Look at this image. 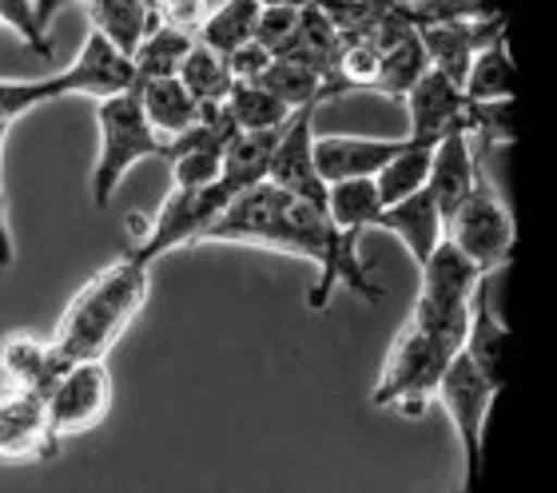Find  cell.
<instances>
[{
    "mask_svg": "<svg viewBox=\"0 0 557 493\" xmlns=\"http://www.w3.org/2000/svg\"><path fill=\"white\" fill-rule=\"evenodd\" d=\"M203 243H239V247H263V251L290 255V259H307L314 263L319 279H314L307 307L326 310L335 287H350L367 303H379L383 287L371 279L367 263L359 259V235L338 231L326 219L323 207L302 204V199L278 192L275 184H256L251 192L235 196L227 204L211 231L203 235Z\"/></svg>",
    "mask_w": 557,
    "mask_h": 493,
    "instance_id": "cell-1",
    "label": "cell"
},
{
    "mask_svg": "<svg viewBox=\"0 0 557 493\" xmlns=\"http://www.w3.org/2000/svg\"><path fill=\"white\" fill-rule=\"evenodd\" d=\"M151 291V267L136 263L132 255H120L116 263L96 271L76 295L60 326L48 338V350L57 358V367L72 362H96L124 338L136 315L144 310Z\"/></svg>",
    "mask_w": 557,
    "mask_h": 493,
    "instance_id": "cell-2",
    "label": "cell"
},
{
    "mask_svg": "<svg viewBox=\"0 0 557 493\" xmlns=\"http://www.w3.org/2000/svg\"><path fill=\"white\" fill-rule=\"evenodd\" d=\"M458 350H462V343L454 334L434 331V326H426V322H418L410 315L407 326L395 334V346H391L383 374L374 382L371 402L379 410L422 418L426 406L434 402L442 370L450 367V358Z\"/></svg>",
    "mask_w": 557,
    "mask_h": 493,
    "instance_id": "cell-3",
    "label": "cell"
},
{
    "mask_svg": "<svg viewBox=\"0 0 557 493\" xmlns=\"http://www.w3.org/2000/svg\"><path fill=\"white\" fill-rule=\"evenodd\" d=\"M96 163H92V204L104 211L116 196L120 180L144 160H160L163 139L151 132V124L144 120L136 88L108 100H96Z\"/></svg>",
    "mask_w": 557,
    "mask_h": 493,
    "instance_id": "cell-4",
    "label": "cell"
},
{
    "mask_svg": "<svg viewBox=\"0 0 557 493\" xmlns=\"http://www.w3.org/2000/svg\"><path fill=\"white\" fill-rule=\"evenodd\" d=\"M232 204V192L223 184L208 187H172L168 199L160 204L156 219H151L144 235L132 243L128 251L136 263L156 267L163 255H172L175 247H191V243H203V235L211 231V223L227 211Z\"/></svg>",
    "mask_w": 557,
    "mask_h": 493,
    "instance_id": "cell-5",
    "label": "cell"
},
{
    "mask_svg": "<svg viewBox=\"0 0 557 493\" xmlns=\"http://www.w3.org/2000/svg\"><path fill=\"white\" fill-rule=\"evenodd\" d=\"M494 398H498V386L458 350L450 358V367L442 370L434 402L446 410L454 434H458V446H462L466 493L474 490L478 473H482V430H486V414L494 406Z\"/></svg>",
    "mask_w": 557,
    "mask_h": 493,
    "instance_id": "cell-6",
    "label": "cell"
},
{
    "mask_svg": "<svg viewBox=\"0 0 557 493\" xmlns=\"http://www.w3.org/2000/svg\"><path fill=\"white\" fill-rule=\"evenodd\" d=\"M446 239L482 271L494 275L498 267L513 259V215L510 207L502 204L494 184L478 180L474 192L458 204L450 219H446Z\"/></svg>",
    "mask_w": 557,
    "mask_h": 493,
    "instance_id": "cell-7",
    "label": "cell"
},
{
    "mask_svg": "<svg viewBox=\"0 0 557 493\" xmlns=\"http://www.w3.org/2000/svg\"><path fill=\"white\" fill-rule=\"evenodd\" d=\"M45 402L60 442L96 430L108 418V406H112V374H108L104 358L64 367L57 379L48 382Z\"/></svg>",
    "mask_w": 557,
    "mask_h": 493,
    "instance_id": "cell-8",
    "label": "cell"
},
{
    "mask_svg": "<svg viewBox=\"0 0 557 493\" xmlns=\"http://www.w3.org/2000/svg\"><path fill=\"white\" fill-rule=\"evenodd\" d=\"M60 449L45 391L0 386V461H40Z\"/></svg>",
    "mask_w": 557,
    "mask_h": 493,
    "instance_id": "cell-9",
    "label": "cell"
},
{
    "mask_svg": "<svg viewBox=\"0 0 557 493\" xmlns=\"http://www.w3.org/2000/svg\"><path fill=\"white\" fill-rule=\"evenodd\" d=\"M314 112H319V103H307V108H299V112L287 120L275 151H271L268 184H275L278 192H287V196L302 199V204L323 207L326 184L319 180V172H314V151H311L314 148Z\"/></svg>",
    "mask_w": 557,
    "mask_h": 493,
    "instance_id": "cell-10",
    "label": "cell"
},
{
    "mask_svg": "<svg viewBox=\"0 0 557 493\" xmlns=\"http://www.w3.org/2000/svg\"><path fill=\"white\" fill-rule=\"evenodd\" d=\"M407 136H314V172L323 184L343 180H374L398 151Z\"/></svg>",
    "mask_w": 557,
    "mask_h": 493,
    "instance_id": "cell-11",
    "label": "cell"
},
{
    "mask_svg": "<svg viewBox=\"0 0 557 493\" xmlns=\"http://www.w3.org/2000/svg\"><path fill=\"white\" fill-rule=\"evenodd\" d=\"M407 120H410V139H426V144H438L442 136H454V132H466L470 136V124H466V96L454 81H446L442 72L426 69L414 81L407 96Z\"/></svg>",
    "mask_w": 557,
    "mask_h": 493,
    "instance_id": "cell-12",
    "label": "cell"
},
{
    "mask_svg": "<svg viewBox=\"0 0 557 493\" xmlns=\"http://www.w3.org/2000/svg\"><path fill=\"white\" fill-rule=\"evenodd\" d=\"M506 36V24L502 16H490V21H470V24H426L418 28V40H422V52H426V64L434 72H442L446 81H454L462 88L466 69L470 60L490 45Z\"/></svg>",
    "mask_w": 557,
    "mask_h": 493,
    "instance_id": "cell-13",
    "label": "cell"
},
{
    "mask_svg": "<svg viewBox=\"0 0 557 493\" xmlns=\"http://www.w3.org/2000/svg\"><path fill=\"white\" fill-rule=\"evenodd\" d=\"M72 96H92V100H108V96L132 93L136 88V69H132V57H124L112 40L88 33L84 36V48L76 52L69 69Z\"/></svg>",
    "mask_w": 557,
    "mask_h": 493,
    "instance_id": "cell-14",
    "label": "cell"
},
{
    "mask_svg": "<svg viewBox=\"0 0 557 493\" xmlns=\"http://www.w3.org/2000/svg\"><path fill=\"white\" fill-rule=\"evenodd\" d=\"M482 180L478 172V148H474V136H466V132H454V136H442L434 144V156H430V175H426V192L434 196L438 204L442 219H450L458 211L474 184Z\"/></svg>",
    "mask_w": 557,
    "mask_h": 493,
    "instance_id": "cell-15",
    "label": "cell"
},
{
    "mask_svg": "<svg viewBox=\"0 0 557 493\" xmlns=\"http://www.w3.org/2000/svg\"><path fill=\"white\" fill-rule=\"evenodd\" d=\"M374 231H391V235H398L403 247L410 251V259H414V267H422L430 259V251L446 239V219H442L434 196L422 187V192H414V196L403 199V204L383 207L379 219H374Z\"/></svg>",
    "mask_w": 557,
    "mask_h": 493,
    "instance_id": "cell-16",
    "label": "cell"
},
{
    "mask_svg": "<svg viewBox=\"0 0 557 493\" xmlns=\"http://www.w3.org/2000/svg\"><path fill=\"white\" fill-rule=\"evenodd\" d=\"M506 343H510V331H506V322H502L498 315H494V307H490V275H486L482 283H478L474 298H470L462 355L470 358L498 391L506 386Z\"/></svg>",
    "mask_w": 557,
    "mask_h": 493,
    "instance_id": "cell-17",
    "label": "cell"
},
{
    "mask_svg": "<svg viewBox=\"0 0 557 493\" xmlns=\"http://www.w3.org/2000/svg\"><path fill=\"white\" fill-rule=\"evenodd\" d=\"M136 96H139V108H144V120H148L151 132L163 144L184 136L187 127L199 120V103L187 96V88L175 76H168V81H139Z\"/></svg>",
    "mask_w": 557,
    "mask_h": 493,
    "instance_id": "cell-18",
    "label": "cell"
},
{
    "mask_svg": "<svg viewBox=\"0 0 557 493\" xmlns=\"http://www.w3.org/2000/svg\"><path fill=\"white\" fill-rule=\"evenodd\" d=\"M287 127V124H283ZM283 127H268V132H239V136L227 144L223 151V172H220V184L235 196H244L251 192L256 184L268 180V163H271V151H275L278 136H283Z\"/></svg>",
    "mask_w": 557,
    "mask_h": 493,
    "instance_id": "cell-19",
    "label": "cell"
},
{
    "mask_svg": "<svg viewBox=\"0 0 557 493\" xmlns=\"http://www.w3.org/2000/svg\"><path fill=\"white\" fill-rule=\"evenodd\" d=\"M60 370L48 338L36 334H9L0 343V382L4 386H24V391H48V382L57 379Z\"/></svg>",
    "mask_w": 557,
    "mask_h": 493,
    "instance_id": "cell-20",
    "label": "cell"
},
{
    "mask_svg": "<svg viewBox=\"0 0 557 493\" xmlns=\"http://www.w3.org/2000/svg\"><path fill=\"white\" fill-rule=\"evenodd\" d=\"M84 9L92 16L96 33L104 36V40H112L124 57L136 52L144 33L156 24V12H151L148 0H84Z\"/></svg>",
    "mask_w": 557,
    "mask_h": 493,
    "instance_id": "cell-21",
    "label": "cell"
},
{
    "mask_svg": "<svg viewBox=\"0 0 557 493\" xmlns=\"http://www.w3.org/2000/svg\"><path fill=\"white\" fill-rule=\"evenodd\" d=\"M191 45H196V36L191 33H180V28H172V24H151L148 33H144V40L136 45V52H132L136 84L175 76L180 64H184V57L191 52Z\"/></svg>",
    "mask_w": 557,
    "mask_h": 493,
    "instance_id": "cell-22",
    "label": "cell"
},
{
    "mask_svg": "<svg viewBox=\"0 0 557 493\" xmlns=\"http://www.w3.org/2000/svg\"><path fill=\"white\" fill-rule=\"evenodd\" d=\"M256 84L263 88V93L275 96L278 103H287L290 112H299V108H307V103H323V100H331V96H338L319 72H311L307 64L287 60V57L271 60L268 72H263Z\"/></svg>",
    "mask_w": 557,
    "mask_h": 493,
    "instance_id": "cell-23",
    "label": "cell"
},
{
    "mask_svg": "<svg viewBox=\"0 0 557 493\" xmlns=\"http://www.w3.org/2000/svg\"><path fill=\"white\" fill-rule=\"evenodd\" d=\"M323 211L338 231L362 239L367 231H374V219H379L383 204H379L374 180H343V184H326Z\"/></svg>",
    "mask_w": 557,
    "mask_h": 493,
    "instance_id": "cell-24",
    "label": "cell"
},
{
    "mask_svg": "<svg viewBox=\"0 0 557 493\" xmlns=\"http://www.w3.org/2000/svg\"><path fill=\"white\" fill-rule=\"evenodd\" d=\"M426 52H422V40H418V28L403 33L398 40L379 52V72H374V93H383L386 100H403V96L414 88V81L426 72Z\"/></svg>",
    "mask_w": 557,
    "mask_h": 493,
    "instance_id": "cell-25",
    "label": "cell"
},
{
    "mask_svg": "<svg viewBox=\"0 0 557 493\" xmlns=\"http://www.w3.org/2000/svg\"><path fill=\"white\" fill-rule=\"evenodd\" d=\"M430 156H434V144L407 136V148L398 151L395 160L374 175L379 204H383V207L403 204V199H410L414 192H422V187H426V175H430Z\"/></svg>",
    "mask_w": 557,
    "mask_h": 493,
    "instance_id": "cell-26",
    "label": "cell"
},
{
    "mask_svg": "<svg viewBox=\"0 0 557 493\" xmlns=\"http://www.w3.org/2000/svg\"><path fill=\"white\" fill-rule=\"evenodd\" d=\"M462 96L474 103L490 100H513V64H510V48H506V36L490 40L466 69Z\"/></svg>",
    "mask_w": 557,
    "mask_h": 493,
    "instance_id": "cell-27",
    "label": "cell"
},
{
    "mask_svg": "<svg viewBox=\"0 0 557 493\" xmlns=\"http://www.w3.org/2000/svg\"><path fill=\"white\" fill-rule=\"evenodd\" d=\"M256 21H259V4L256 0H223L220 9H211L199 24L196 40L220 57H232L235 48L247 45L256 36Z\"/></svg>",
    "mask_w": 557,
    "mask_h": 493,
    "instance_id": "cell-28",
    "label": "cell"
},
{
    "mask_svg": "<svg viewBox=\"0 0 557 493\" xmlns=\"http://www.w3.org/2000/svg\"><path fill=\"white\" fill-rule=\"evenodd\" d=\"M175 81L184 84L187 96L199 103V108H208V103H227V93H232V69H227V57L220 52H211L196 40L191 52L184 57L180 72H175Z\"/></svg>",
    "mask_w": 557,
    "mask_h": 493,
    "instance_id": "cell-29",
    "label": "cell"
},
{
    "mask_svg": "<svg viewBox=\"0 0 557 493\" xmlns=\"http://www.w3.org/2000/svg\"><path fill=\"white\" fill-rule=\"evenodd\" d=\"M227 112H232L235 127L239 132H268V127H283L290 120V108L278 103L271 93H263L259 84L235 81L232 93H227Z\"/></svg>",
    "mask_w": 557,
    "mask_h": 493,
    "instance_id": "cell-30",
    "label": "cell"
},
{
    "mask_svg": "<svg viewBox=\"0 0 557 493\" xmlns=\"http://www.w3.org/2000/svg\"><path fill=\"white\" fill-rule=\"evenodd\" d=\"M64 96H72L64 72L40 76V81H0V124L12 127V120H21V115L36 112L52 100H64Z\"/></svg>",
    "mask_w": 557,
    "mask_h": 493,
    "instance_id": "cell-31",
    "label": "cell"
},
{
    "mask_svg": "<svg viewBox=\"0 0 557 493\" xmlns=\"http://www.w3.org/2000/svg\"><path fill=\"white\" fill-rule=\"evenodd\" d=\"M311 4L323 12L326 24L338 33V40L367 36L374 24L386 21L391 12L403 9V0H311Z\"/></svg>",
    "mask_w": 557,
    "mask_h": 493,
    "instance_id": "cell-32",
    "label": "cell"
},
{
    "mask_svg": "<svg viewBox=\"0 0 557 493\" xmlns=\"http://www.w3.org/2000/svg\"><path fill=\"white\" fill-rule=\"evenodd\" d=\"M403 21L410 28H426V24H470L502 16L498 0H403Z\"/></svg>",
    "mask_w": 557,
    "mask_h": 493,
    "instance_id": "cell-33",
    "label": "cell"
},
{
    "mask_svg": "<svg viewBox=\"0 0 557 493\" xmlns=\"http://www.w3.org/2000/svg\"><path fill=\"white\" fill-rule=\"evenodd\" d=\"M466 124L482 144H513V100H466Z\"/></svg>",
    "mask_w": 557,
    "mask_h": 493,
    "instance_id": "cell-34",
    "label": "cell"
},
{
    "mask_svg": "<svg viewBox=\"0 0 557 493\" xmlns=\"http://www.w3.org/2000/svg\"><path fill=\"white\" fill-rule=\"evenodd\" d=\"M299 12L302 9H259L256 36L251 40L259 48H268L271 57H283L295 45V36H299Z\"/></svg>",
    "mask_w": 557,
    "mask_h": 493,
    "instance_id": "cell-35",
    "label": "cell"
},
{
    "mask_svg": "<svg viewBox=\"0 0 557 493\" xmlns=\"http://www.w3.org/2000/svg\"><path fill=\"white\" fill-rule=\"evenodd\" d=\"M0 21L21 36L36 57H52V36L36 24V0H0Z\"/></svg>",
    "mask_w": 557,
    "mask_h": 493,
    "instance_id": "cell-36",
    "label": "cell"
},
{
    "mask_svg": "<svg viewBox=\"0 0 557 493\" xmlns=\"http://www.w3.org/2000/svg\"><path fill=\"white\" fill-rule=\"evenodd\" d=\"M168 163H172L175 187H208V184H220L223 151H180Z\"/></svg>",
    "mask_w": 557,
    "mask_h": 493,
    "instance_id": "cell-37",
    "label": "cell"
},
{
    "mask_svg": "<svg viewBox=\"0 0 557 493\" xmlns=\"http://www.w3.org/2000/svg\"><path fill=\"white\" fill-rule=\"evenodd\" d=\"M156 12V24H172L180 33H199V24L208 16V0H148Z\"/></svg>",
    "mask_w": 557,
    "mask_h": 493,
    "instance_id": "cell-38",
    "label": "cell"
},
{
    "mask_svg": "<svg viewBox=\"0 0 557 493\" xmlns=\"http://www.w3.org/2000/svg\"><path fill=\"white\" fill-rule=\"evenodd\" d=\"M271 60H275V57H271L268 48H259L256 40H247V45H239V48H235V52H232V57H227V69H232L235 81L256 84L259 76L268 72Z\"/></svg>",
    "mask_w": 557,
    "mask_h": 493,
    "instance_id": "cell-39",
    "label": "cell"
},
{
    "mask_svg": "<svg viewBox=\"0 0 557 493\" xmlns=\"http://www.w3.org/2000/svg\"><path fill=\"white\" fill-rule=\"evenodd\" d=\"M4 139H9V124H0V168H4ZM12 263H16V243H12L9 199H4V184H0V271H9Z\"/></svg>",
    "mask_w": 557,
    "mask_h": 493,
    "instance_id": "cell-40",
    "label": "cell"
},
{
    "mask_svg": "<svg viewBox=\"0 0 557 493\" xmlns=\"http://www.w3.org/2000/svg\"><path fill=\"white\" fill-rule=\"evenodd\" d=\"M259 9H302V4H311V0H256Z\"/></svg>",
    "mask_w": 557,
    "mask_h": 493,
    "instance_id": "cell-41",
    "label": "cell"
},
{
    "mask_svg": "<svg viewBox=\"0 0 557 493\" xmlns=\"http://www.w3.org/2000/svg\"><path fill=\"white\" fill-rule=\"evenodd\" d=\"M0 28H4V21H0Z\"/></svg>",
    "mask_w": 557,
    "mask_h": 493,
    "instance_id": "cell-42",
    "label": "cell"
}]
</instances>
